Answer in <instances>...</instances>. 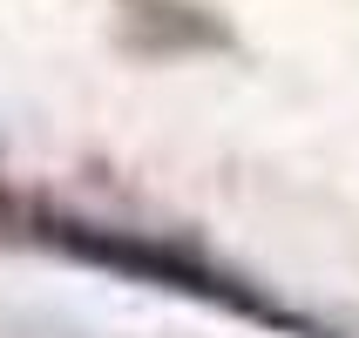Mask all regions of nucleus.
<instances>
[{
	"label": "nucleus",
	"instance_id": "1",
	"mask_svg": "<svg viewBox=\"0 0 359 338\" xmlns=\"http://www.w3.org/2000/svg\"><path fill=\"white\" fill-rule=\"evenodd\" d=\"M27 230H34V237H48V244H61V251H68V258H81V264H102V271H122V278L163 284V291H177V298H203V304H217V311H231V318L271 325V332L319 338V325L305 318V311H292V304H278V298H264L258 284L231 278V271L190 258V251H177V244H163V237L116 230V223H81V217H48V210H34V217H27Z\"/></svg>",
	"mask_w": 359,
	"mask_h": 338
}]
</instances>
